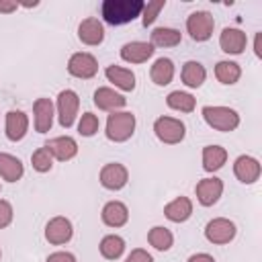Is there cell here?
Here are the masks:
<instances>
[{
    "instance_id": "f35d334b",
    "label": "cell",
    "mask_w": 262,
    "mask_h": 262,
    "mask_svg": "<svg viewBox=\"0 0 262 262\" xmlns=\"http://www.w3.org/2000/svg\"><path fill=\"white\" fill-rule=\"evenodd\" d=\"M188 262H215V258L211 254H207V252H199V254H192L188 258Z\"/></svg>"
},
{
    "instance_id": "7a4b0ae2",
    "label": "cell",
    "mask_w": 262,
    "mask_h": 262,
    "mask_svg": "<svg viewBox=\"0 0 262 262\" xmlns=\"http://www.w3.org/2000/svg\"><path fill=\"white\" fill-rule=\"evenodd\" d=\"M201 115L209 127H213L215 131H221V133H229L239 127V115L235 108H229V106L207 104L201 108Z\"/></svg>"
},
{
    "instance_id": "4fadbf2b",
    "label": "cell",
    "mask_w": 262,
    "mask_h": 262,
    "mask_svg": "<svg viewBox=\"0 0 262 262\" xmlns=\"http://www.w3.org/2000/svg\"><path fill=\"white\" fill-rule=\"evenodd\" d=\"M248 45V37L242 29H235V27H225L219 35V47L221 51L229 53V55H239L244 53Z\"/></svg>"
},
{
    "instance_id": "f546056e",
    "label": "cell",
    "mask_w": 262,
    "mask_h": 262,
    "mask_svg": "<svg viewBox=\"0 0 262 262\" xmlns=\"http://www.w3.org/2000/svg\"><path fill=\"white\" fill-rule=\"evenodd\" d=\"M239 76H242V68H239V63L229 61V59L217 61V66H215V78H217L221 84L231 86V84H235V82L239 80Z\"/></svg>"
},
{
    "instance_id": "277c9868",
    "label": "cell",
    "mask_w": 262,
    "mask_h": 262,
    "mask_svg": "<svg viewBox=\"0 0 262 262\" xmlns=\"http://www.w3.org/2000/svg\"><path fill=\"white\" fill-rule=\"evenodd\" d=\"M154 133L162 143L168 145H176L184 139L186 135V127L180 119L176 117H158L154 121Z\"/></svg>"
},
{
    "instance_id": "d590c367",
    "label": "cell",
    "mask_w": 262,
    "mask_h": 262,
    "mask_svg": "<svg viewBox=\"0 0 262 262\" xmlns=\"http://www.w3.org/2000/svg\"><path fill=\"white\" fill-rule=\"evenodd\" d=\"M125 262H154V256L147 250H143V248H135V250L129 252Z\"/></svg>"
},
{
    "instance_id": "7402d4cb",
    "label": "cell",
    "mask_w": 262,
    "mask_h": 262,
    "mask_svg": "<svg viewBox=\"0 0 262 262\" xmlns=\"http://www.w3.org/2000/svg\"><path fill=\"white\" fill-rule=\"evenodd\" d=\"M104 76L108 82H113L119 90L123 92H133L135 90V74L129 70V68H123V66H106L104 70Z\"/></svg>"
},
{
    "instance_id": "44dd1931",
    "label": "cell",
    "mask_w": 262,
    "mask_h": 262,
    "mask_svg": "<svg viewBox=\"0 0 262 262\" xmlns=\"http://www.w3.org/2000/svg\"><path fill=\"white\" fill-rule=\"evenodd\" d=\"M192 215V201L188 196H176L164 207V217L172 223H184Z\"/></svg>"
},
{
    "instance_id": "2e32d148",
    "label": "cell",
    "mask_w": 262,
    "mask_h": 262,
    "mask_svg": "<svg viewBox=\"0 0 262 262\" xmlns=\"http://www.w3.org/2000/svg\"><path fill=\"white\" fill-rule=\"evenodd\" d=\"M78 39L84 43V45H100L104 41V27L98 18L94 16H88L84 18L80 25H78Z\"/></svg>"
},
{
    "instance_id": "ba28073f",
    "label": "cell",
    "mask_w": 262,
    "mask_h": 262,
    "mask_svg": "<svg viewBox=\"0 0 262 262\" xmlns=\"http://www.w3.org/2000/svg\"><path fill=\"white\" fill-rule=\"evenodd\" d=\"M68 72L70 76L74 78H80V80H90L96 76L98 72V61L92 53L88 51H78V53H72L70 59H68Z\"/></svg>"
},
{
    "instance_id": "ab89813d",
    "label": "cell",
    "mask_w": 262,
    "mask_h": 262,
    "mask_svg": "<svg viewBox=\"0 0 262 262\" xmlns=\"http://www.w3.org/2000/svg\"><path fill=\"white\" fill-rule=\"evenodd\" d=\"M254 53H256V57H262V49H260V33H256V37H254Z\"/></svg>"
},
{
    "instance_id": "484cf974",
    "label": "cell",
    "mask_w": 262,
    "mask_h": 262,
    "mask_svg": "<svg viewBox=\"0 0 262 262\" xmlns=\"http://www.w3.org/2000/svg\"><path fill=\"white\" fill-rule=\"evenodd\" d=\"M227 162V149L221 145H205L203 147V170L217 172Z\"/></svg>"
},
{
    "instance_id": "6da1fadb",
    "label": "cell",
    "mask_w": 262,
    "mask_h": 262,
    "mask_svg": "<svg viewBox=\"0 0 262 262\" xmlns=\"http://www.w3.org/2000/svg\"><path fill=\"white\" fill-rule=\"evenodd\" d=\"M143 2L141 0H104L100 4V14L104 23L119 27L135 20L143 12Z\"/></svg>"
},
{
    "instance_id": "5bb4252c",
    "label": "cell",
    "mask_w": 262,
    "mask_h": 262,
    "mask_svg": "<svg viewBox=\"0 0 262 262\" xmlns=\"http://www.w3.org/2000/svg\"><path fill=\"white\" fill-rule=\"evenodd\" d=\"M156 47L147 41H129L121 47V59L127 63H145L154 55Z\"/></svg>"
},
{
    "instance_id": "7c38bea8",
    "label": "cell",
    "mask_w": 262,
    "mask_h": 262,
    "mask_svg": "<svg viewBox=\"0 0 262 262\" xmlns=\"http://www.w3.org/2000/svg\"><path fill=\"white\" fill-rule=\"evenodd\" d=\"M260 172H262V166L252 156L244 154V156H237L233 162V174L242 184H254L260 178Z\"/></svg>"
},
{
    "instance_id": "ac0fdd59",
    "label": "cell",
    "mask_w": 262,
    "mask_h": 262,
    "mask_svg": "<svg viewBox=\"0 0 262 262\" xmlns=\"http://www.w3.org/2000/svg\"><path fill=\"white\" fill-rule=\"evenodd\" d=\"M45 147H47L49 154H51L55 160H59V162H68V160L76 158V154H78V143H76V139L70 137V135H59V137L49 139V141L45 143Z\"/></svg>"
},
{
    "instance_id": "74e56055",
    "label": "cell",
    "mask_w": 262,
    "mask_h": 262,
    "mask_svg": "<svg viewBox=\"0 0 262 262\" xmlns=\"http://www.w3.org/2000/svg\"><path fill=\"white\" fill-rule=\"evenodd\" d=\"M16 8H18V2H14V0H0V12L10 14V12H14Z\"/></svg>"
},
{
    "instance_id": "ffe728a7",
    "label": "cell",
    "mask_w": 262,
    "mask_h": 262,
    "mask_svg": "<svg viewBox=\"0 0 262 262\" xmlns=\"http://www.w3.org/2000/svg\"><path fill=\"white\" fill-rule=\"evenodd\" d=\"M4 129H6V137L10 141H20L29 131V117L23 111H8Z\"/></svg>"
},
{
    "instance_id": "83f0119b",
    "label": "cell",
    "mask_w": 262,
    "mask_h": 262,
    "mask_svg": "<svg viewBox=\"0 0 262 262\" xmlns=\"http://www.w3.org/2000/svg\"><path fill=\"white\" fill-rule=\"evenodd\" d=\"M98 250H100V256L106 258V260H117L123 256L125 252V239L117 233H108L100 239L98 244Z\"/></svg>"
},
{
    "instance_id": "52a82bcc",
    "label": "cell",
    "mask_w": 262,
    "mask_h": 262,
    "mask_svg": "<svg viewBox=\"0 0 262 262\" xmlns=\"http://www.w3.org/2000/svg\"><path fill=\"white\" fill-rule=\"evenodd\" d=\"M78 108H80V98L74 90L66 88L57 94V119L63 129H70L76 123Z\"/></svg>"
},
{
    "instance_id": "8fae6325",
    "label": "cell",
    "mask_w": 262,
    "mask_h": 262,
    "mask_svg": "<svg viewBox=\"0 0 262 262\" xmlns=\"http://www.w3.org/2000/svg\"><path fill=\"white\" fill-rule=\"evenodd\" d=\"M194 194H196V201L203 207H213L221 199V194H223V180L217 178V176L203 178V180L196 182Z\"/></svg>"
},
{
    "instance_id": "cb8c5ba5",
    "label": "cell",
    "mask_w": 262,
    "mask_h": 262,
    "mask_svg": "<svg viewBox=\"0 0 262 262\" xmlns=\"http://www.w3.org/2000/svg\"><path fill=\"white\" fill-rule=\"evenodd\" d=\"M23 174H25L23 162L12 154L0 151V176L6 182H18L23 178Z\"/></svg>"
},
{
    "instance_id": "9a60e30c",
    "label": "cell",
    "mask_w": 262,
    "mask_h": 262,
    "mask_svg": "<svg viewBox=\"0 0 262 262\" xmlns=\"http://www.w3.org/2000/svg\"><path fill=\"white\" fill-rule=\"evenodd\" d=\"M53 102L49 98H37L33 102V121H35V131L37 133H47L51 131L53 125Z\"/></svg>"
},
{
    "instance_id": "1f68e13d",
    "label": "cell",
    "mask_w": 262,
    "mask_h": 262,
    "mask_svg": "<svg viewBox=\"0 0 262 262\" xmlns=\"http://www.w3.org/2000/svg\"><path fill=\"white\" fill-rule=\"evenodd\" d=\"M31 164H33V170L45 174V172H49V170L53 168V156H51L49 149L43 145V147H39L37 151H33V156H31Z\"/></svg>"
},
{
    "instance_id": "5b68a950",
    "label": "cell",
    "mask_w": 262,
    "mask_h": 262,
    "mask_svg": "<svg viewBox=\"0 0 262 262\" xmlns=\"http://www.w3.org/2000/svg\"><path fill=\"white\" fill-rule=\"evenodd\" d=\"M213 29H215V18L207 10H194L186 18V31H188L190 39L196 43L209 41L213 35Z\"/></svg>"
},
{
    "instance_id": "3957f363",
    "label": "cell",
    "mask_w": 262,
    "mask_h": 262,
    "mask_svg": "<svg viewBox=\"0 0 262 262\" xmlns=\"http://www.w3.org/2000/svg\"><path fill=\"white\" fill-rule=\"evenodd\" d=\"M135 115L129 113V111H115L108 115L106 119V137L115 143H123L127 141L133 133H135Z\"/></svg>"
},
{
    "instance_id": "8d00e7d4",
    "label": "cell",
    "mask_w": 262,
    "mask_h": 262,
    "mask_svg": "<svg viewBox=\"0 0 262 262\" xmlns=\"http://www.w3.org/2000/svg\"><path fill=\"white\" fill-rule=\"evenodd\" d=\"M45 262H78V260L72 252H53V254L47 256Z\"/></svg>"
},
{
    "instance_id": "836d02e7",
    "label": "cell",
    "mask_w": 262,
    "mask_h": 262,
    "mask_svg": "<svg viewBox=\"0 0 262 262\" xmlns=\"http://www.w3.org/2000/svg\"><path fill=\"white\" fill-rule=\"evenodd\" d=\"M166 6V0H154V2H147L143 6V12H141V25L143 27H149L154 25V20L158 18L160 10Z\"/></svg>"
},
{
    "instance_id": "d6986e66",
    "label": "cell",
    "mask_w": 262,
    "mask_h": 262,
    "mask_svg": "<svg viewBox=\"0 0 262 262\" xmlns=\"http://www.w3.org/2000/svg\"><path fill=\"white\" fill-rule=\"evenodd\" d=\"M100 219L108 227H123L129 221V209L121 201H108L100 211Z\"/></svg>"
},
{
    "instance_id": "d6a6232c",
    "label": "cell",
    "mask_w": 262,
    "mask_h": 262,
    "mask_svg": "<svg viewBox=\"0 0 262 262\" xmlns=\"http://www.w3.org/2000/svg\"><path fill=\"white\" fill-rule=\"evenodd\" d=\"M98 127H100V123H98V117L94 115V113H84L82 117H80V121H78V133L82 135V137H92L96 131H98Z\"/></svg>"
},
{
    "instance_id": "30bf717a",
    "label": "cell",
    "mask_w": 262,
    "mask_h": 262,
    "mask_svg": "<svg viewBox=\"0 0 262 262\" xmlns=\"http://www.w3.org/2000/svg\"><path fill=\"white\" fill-rule=\"evenodd\" d=\"M98 180L106 190H121L129 180V170L119 162H108L100 168Z\"/></svg>"
},
{
    "instance_id": "4dcf8cb0",
    "label": "cell",
    "mask_w": 262,
    "mask_h": 262,
    "mask_svg": "<svg viewBox=\"0 0 262 262\" xmlns=\"http://www.w3.org/2000/svg\"><path fill=\"white\" fill-rule=\"evenodd\" d=\"M166 104L172 108V111H180V113H192L194 106H196V100L192 94L188 92H182V90H174L166 96Z\"/></svg>"
},
{
    "instance_id": "4316f807",
    "label": "cell",
    "mask_w": 262,
    "mask_h": 262,
    "mask_svg": "<svg viewBox=\"0 0 262 262\" xmlns=\"http://www.w3.org/2000/svg\"><path fill=\"white\" fill-rule=\"evenodd\" d=\"M180 41H182V33L172 27H158L151 31L149 37V43L154 47H176L180 45Z\"/></svg>"
},
{
    "instance_id": "603a6c76",
    "label": "cell",
    "mask_w": 262,
    "mask_h": 262,
    "mask_svg": "<svg viewBox=\"0 0 262 262\" xmlns=\"http://www.w3.org/2000/svg\"><path fill=\"white\" fill-rule=\"evenodd\" d=\"M174 61L170 57H158L149 70V78L156 86H168L174 80Z\"/></svg>"
},
{
    "instance_id": "e0dca14e",
    "label": "cell",
    "mask_w": 262,
    "mask_h": 262,
    "mask_svg": "<svg viewBox=\"0 0 262 262\" xmlns=\"http://www.w3.org/2000/svg\"><path fill=\"white\" fill-rule=\"evenodd\" d=\"M94 104L100 108V111H108V113H115L119 108H123L127 104V98L123 94H119L117 90L108 88V86H100L94 90V96H92Z\"/></svg>"
},
{
    "instance_id": "60d3db41",
    "label": "cell",
    "mask_w": 262,
    "mask_h": 262,
    "mask_svg": "<svg viewBox=\"0 0 262 262\" xmlns=\"http://www.w3.org/2000/svg\"><path fill=\"white\" fill-rule=\"evenodd\" d=\"M0 258H2V250H0Z\"/></svg>"
},
{
    "instance_id": "9c48e42d",
    "label": "cell",
    "mask_w": 262,
    "mask_h": 262,
    "mask_svg": "<svg viewBox=\"0 0 262 262\" xmlns=\"http://www.w3.org/2000/svg\"><path fill=\"white\" fill-rule=\"evenodd\" d=\"M72 235H74V225L63 215H57V217L49 219L47 225H45V239L51 246H63L72 239Z\"/></svg>"
},
{
    "instance_id": "d4e9b609",
    "label": "cell",
    "mask_w": 262,
    "mask_h": 262,
    "mask_svg": "<svg viewBox=\"0 0 262 262\" xmlns=\"http://www.w3.org/2000/svg\"><path fill=\"white\" fill-rule=\"evenodd\" d=\"M180 78L184 82V86L188 88H201L205 78H207V70L201 61H194V59H188L182 70H180Z\"/></svg>"
},
{
    "instance_id": "8992f818",
    "label": "cell",
    "mask_w": 262,
    "mask_h": 262,
    "mask_svg": "<svg viewBox=\"0 0 262 262\" xmlns=\"http://www.w3.org/2000/svg\"><path fill=\"white\" fill-rule=\"evenodd\" d=\"M237 229L235 223L227 217H215L205 225V237L207 242L215 244V246H225L235 237Z\"/></svg>"
},
{
    "instance_id": "e575fe53",
    "label": "cell",
    "mask_w": 262,
    "mask_h": 262,
    "mask_svg": "<svg viewBox=\"0 0 262 262\" xmlns=\"http://www.w3.org/2000/svg\"><path fill=\"white\" fill-rule=\"evenodd\" d=\"M12 217H14V211H12V205L4 199H0V229L8 227L12 223Z\"/></svg>"
},
{
    "instance_id": "f1b7e54d",
    "label": "cell",
    "mask_w": 262,
    "mask_h": 262,
    "mask_svg": "<svg viewBox=\"0 0 262 262\" xmlns=\"http://www.w3.org/2000/svg\"><path fill=\"white\" fill-rule=\"evenodd\" d=\"M147 242L151 248H156L158 252H168L172 246H174V235L168 227H162V225H156L147 231Z\"/></svg>"
}]
</instances>
